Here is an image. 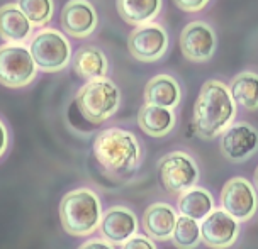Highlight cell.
<instances>
[{"mask_svg":"<svg viewBox=\"0 0 258 249\" xmlns=\"http://www.w3.org/2000/svg\"><path fill=\"white\" fill-rule=\"evenodd\" d=\"M38 66L24 44L0 46V85L7 89H22L34 81Z\"/></svg>","mask_w":258,"mask_h":249,"instance_id":"obj_6","label":"cell"},{"mask_svg":"<svg viewBox=\"0 0 258 249\" xmlns=\"http://www.w3.org/2000/svg\"><path fill=\"white\" fill-rule=\"evenodd\" d=\"M102 202L92 188L80 187L64 193L59 202V220L63 230L70 236L85 237L100 227Z\"/></svg>","mask_w":258,"mask_h":249,"instance_id":"obj_3","label":"cell"},{"mask_svg":"<svg viewBox=\"0 0 258 249\" xmlns=\"http://www.w3.org/2000/svg\"><path fill=\"white\" fill-rule=\"evenodd\" d=\"M121 249H158V246L155 244V239L148 236H133L122 244Z\"/></svg>","mask_w":258,"mask_h":249,"instance_id":"obj_25","label":"cell"},{"mask_svg":"<svg viewBox=\"0 0 258 249\" xmlns=\"http://www.w3.org/2000/svg\"><path fill=\"white\" fill-rule=\"evenodd\" d=\"M31 21L17 7V4H6L0 7V38L11 44H24L32 36Z\"/></svg>","mask_w":258,"mask_h":249,"instance_id":"obj_17","label":"cell"},{"mask_svg":"<svg viewBox=\"0 0 258 249\" xmlns=\"http://www.w3.org/2000/svg\"><path fill=\"white\" fill-rule=\"evenodd\" d=\"M221 154L229 163H243L258 151V129L250 122H233L221 134Z\"/></svg>","mask_w":258,"mask_h":249,"instance_id":"obj_10","label":"cell"},{"mask_svg":"<svg viewBox=\"0 0 258 249\" xmlns=\"http://www.w3.org/2000/svg\"><path fill=\"white\" fill-rule=\"evenodd\" d=\"M63 31L77 39L89 38L99 26V14L89 0H68L59 16Z\"/></svg>","mask_w":258,"mask_h":249,"instance_id":"obj_13","label":"cell"},{"mask_svg":"<svg viewBox=\"0 0 258 249\" xmlns=\"http://www.w3.org/2000/svg\"><path fill=\"white\" fill-rule=\"evenodd\" d=\"M218 36L214 27L204 21H192L180 32V51L188 61L204 63L214 56Z\"/></svg>","mask_w":258,"mask_h":249,"instance_id":"obj_11","label":"cell"},{"mask_svg":"<svg viewBox=\"0 0 258 249\" xmlns=\"http://www.w3.org/2000/svg\"><path fill=\"white\" fill-rule=\"evenodd\" d=\"M177 220L178 214L172 205L165 202H155L145 210L143 229L146 236L155 241H167V239H172Z\"/></svg>","mask_w":258,"mask_h":249,"instance_id":"obj_15","label":"cell"},{"mask_svg":"<svg viewBox=\"0 0 258 249\" xmlns=\"http://www.w3.org/2000/svg\"><path fill=\"white\" fill-rule=\"evenodd\" d=\"M173 246L178 249H196L202 242L201 236V224L199 220L185 217V215H178L177 225L172 234Z\"/></svg>","mask_w":258,"mask_h":249,"instance_id":"obj_23","label":"cell"},{"mask_svg":"<svg viewBox=\"0 0 258 249\" xmlns=\"http://www.w3.org/2000/svg\"><path fill=\"white\" fill-rule=\"evenodd\" d=\"M117 14L129 26L153 22L163 7V0H116Z\"/></svg>","mask_w":258,"mask_h":249,"instance_id":"obj_21","label":"cell"},{"mask_svg":"<svg viewBox=\"0 0 258 249\" xmlns=\"http://www.w3.org/2000/svg\"><path fill=\"white\" fill-rule=\"evenodd\" d=\"M168 46L167 29L155 21L136 26L127 38V49L131 56L143 63L158 61L167 54Z\"/></svg>","mask_w":258,"mask_h":249,"instance_id":"obj_8","label":"cell"},{"mask_svg":"<svg viewBox=\"0 0 258 249\" xmlns=\"http://www.w3.org/2000/svg\"><path fill=\"white\" fill-rule=\"evenodd\" d=\"M255 187H256V190H258V166H256V170H255Z\"/></svg>","mask_w":258,"mask_h":249,"instance_id":"obj_29","label":"cell"},{"mask_svg":"<svg viewBox=\"0 0 258 249\" xmlns=\"http://www.w3.org/2000/svg\"><path fill=\"white\" fill-rule=\"evenodd\" d=\"M138 217L126 205H112L104 212L100 220V234L110 244H122L138 232Z\"/></svg>","mask_w":258,"mask_h":249,"instance_id":"obj_14","label":"cell"},{"mask_svg":"<svg viewBox=\"0 0 258 249\" xmlns=\"http://www.w3.org/2000/svg\"><path fill=\"white\" fill-rule=\"evenodd\" d=\"M158 173L165 190L182 193L196 187L201 178V170L196 158L185 151H172L158 161Z\"/></svg>","mask_w":258,"mask_h":249,"instance_id":"obj_7","label":"cell"},{"mask_svg":"<svg viewBox=\"0 0 258 249\" xmlns=\"http://www.w3.org/2000/svg\"><path fill=\"white\" fill-rule=\"evenodd\" d=\"M78 249H114V244H110L109 241L105 239H99V237H94V239H89V241L82 242Z\"/></svg>","mask_w":258,"mask_h":249,"instance_id":"obj_27","label":"cell"},{"mask_svg":"<svg viewBox=\"0 0 258 249\" xmlns=\"http://www.w3.org/2000/svg\"><path fill=\"white\" fill-rule=\"evenodd\" d=\"M229 92H231L234 102L248 112L258 110V73L251 70L239 71L229 81Z\"/></svg>","mask_w":258,"mask_h":249,"instance_id":"obj_22","label":"cell"},{"mask_svg":"<svg viewBox=\"0 0 258 249\" xmlns=\"http://www.w3.org/2000/svg\"><path fill=\"white\" fill-rule=\"evenodd\" d=\"M221 205L233 215L238 222H246L253 219L258 210V195L256 188L250 180L243 177H233L226 182L221 190Z\"/></svg>","mask_w":258,"mask_h":249,"instance_id":"obj_9","label":"cell"},{"mask_svg":"<svg viewBox=\"0 0 258 249\" xmlns=\"http://www.w3.org/2000/svg\"><path fill=\"white\" fill-rule=\"evenodd\" d=\"M73 71L77 73L82 80H95V78H104L109 73V61L105 53L97 46H84L77 49V53L72 58Z\"/></svg>","mask_w":258,"mask_h":249,"instance_id":"obj_19","label":"cell"},{"mask_svg":"<svg viewBox=\"0 0 258 249\" xmlns=\"http://www.w3.org/2000/svg\"><path fill=\"white\" fill-rule=\"evenodd\" d=\"M239 222L224 209H214L204 220H201L202 244L211 249L233 247L239 237Z\"/></svg>","mask_w":258,"mask_h":249,"instance_id":"obj_12","label":"cell"},{"mask_svg":"<svg viewBox=\"0 0 258 249\" xmlns=\"http://www.w3.org/2000/svg\"><path fill=\"white\" fill-rule=\"evenodd\" d=\"M211 0H173V4L177 6L180 11L194 14V12H201Z\"/></svg>","mask_w":258,"mask_h":249,"instance_id":"obj_26","label":"cell"},{"mask_svg":"<svg viewBox=\"0 0 258 249\" xmlns=\"http://www.w3.org/2000/svg\"><path fill=\"white\" fill-rule=\"evenodd\" d=\"M178 214L185 217L204 220L211 212L214 210V197L207 188L202 187H192L188 190L182 192L178 197Z\"/></svg>","mask_w":258,"mask_h":249,"instance_id":"obj_20","label":"cell"},{"mask_svg":"<svg viewBox=\"0 0 258 249\" xmlns=\"http://www.w3.org/2000/svg\"><path fill=\"white\" fill-rule=\"evenodd\" d=\"M138 126L150 137H165L177 126V115L173 109L145 104L138 112Z\"/></svg>","mask_w":258,"mask_h":249,"instance_id":"obj_18","label":"cell"},{"mask_svg":"<svg viewBox=\"0 0 258 249\" xmlns=\"http://www.w3.org/2000/svg\"><path fill=\"white\" fill-rule=\"evenodd\" d=\"M7 147H9V131L4 121L0 119V158L6 154Z\"/></svg>","mask_w":258,"mask_h":249,"instance_id":"obj_28","label":"cell"},{"mask_svg":"<svg viewBox=\"0 0 258 249\" xmlns=\"http://www.w3.org/2000/svg\"><path fill=\"white\" fill-rule=\"evenodd\" d=\"M236 119V102L221 80H207L194 105V129L201 139L213 141Z\"/></svg>","mask_w":258,"mask_h":249,"instance_id":"obj_2","label":"cell"},{"mask_svg":"<svg viewBox=\"0 0 258 249\" xmlns=\"http://www.w3.org/2000/svg\"><path fill=\"white\" fill-rule=\"evenodd\" d=\"M16 4L34 27L43 29L53 19L54 0H16Z\"/></svg>","mask_w":258,"mask_h":249,"instance_id":"obj_24","label":"cell"},{"mask_svg":"<svg viewBox=\"0 0 258 249\" xmlns=\"http://www.w3.org/2000/svg\"><path fill=\"white\" fill-rule=\"evenodd\" d=\"M94 158L107 178L124 182L138 172L143 161V146L135 132L122 127H109L97 134Z\"/></svg>","mask_w":258,"mask_h":249,"instance_id":"obj_1","label":"cell"},{"mask_svg":"<svg viewBox=\"0 0 258 249\" xmlns=\"http://www.w3.org/2000/svg\"><path fill=\"white\" fill-rule=\"evenodd\" d=\"M143 99H145V104L177 109L182 102V87L175 76L160 73L150 78V81L146 83Z\"/></svg>","mask_w":258,"mask_h":249,"instance_id":"obj_16","label":"cell"},{"mask_svg":"<svg viewBox=\"0 0 258 249\" xmlns=\"http://www.w3.org/2000/svg\"><path fill=\"white\" fill-rule=\"evenodd\" d=\"M77 107L90 124H102L121 107V90L110 78L89 80L75 97Z\"/></svg>","mask_w":258,"mask_h":249,"instance_id":"obj_4","label":"cell"},{"mask_svg":"<svg viewBox=\"0 0 258 249\" xmlns=\"http://www.w3.org/2000/svg\"><path fill=\"white\" fill-rule=\"evenodd\" d=\"M29 51L34 58L38 70L44 73H56L68 66L72 54V44L61 31L53 27H43L31 38Z\"/></svg>","mask_w":258,"mask_h":249,"instance_id":"obj_5","label":"cell"}]
</instances>
